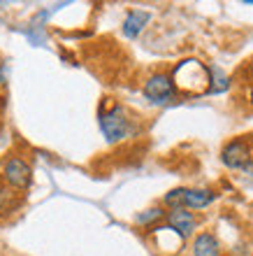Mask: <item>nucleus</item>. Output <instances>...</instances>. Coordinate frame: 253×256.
I'll list each match as a JSON object with an SVG mask.
<instances>
[{"label":"nucleus","instance_id":"obj_12","mask_svg":"<svg viewBox=\"0 0 253 256\" xmlns=\"http://www.w3.org/2000/svg\"><path fill=\"white\" fill-rule=\"evenodd\" d=\"M19 208V198L9 186H2L0 184V214H9Z\"/></svg>","mask_w":253,"mask_h":256},{"label":"nucleus","instance_id":"obj_5","mask_svg":"<svg viewBox=\"0 0 253 256\" xmlns=\"http://www.w3.org/2000/svg\"><path fill=\"white\" fill-rule=\"evenodd\" d=\"M221 161L230 170H242L249 161H253L251 156V142L247 138H235L223 147L221 152Z\"/></svg>","mask_w":253,"mask_h":256},{"label":"nucleus","instance_id":"obj_1","mask_svg":"<svg viewBox=\"0 0 253 256\" xmlns=\"http://www.w3.org/2000/svg\"><path fill=\"white\" fill-rule=\"evenodd\" d=\"M174 86L181 94L188 96H202L209 94V86H212V72L205 63H200L198 58H186L174 66L172 72Z\"/></svg>","mask_w":253,"mask_h":256},{"label":"nucleus","instance_id":"obj_14","mask_svg":"<svg viewBox=\"0 0 253 256\" xmlns=\"http://www.w3.org/2000/svg\"><path fill=\"white\" fill-rule=\"evenodd\" d=\"M249 72H251V82H253V61H251V68H249Z\"/></svg>","mask_w":253,"mask_h":256},{"label":"nucleus","instance_id":"obj_10","mask_svg":"<svg viewBox=\"0 0 253 256\" xmlns=\"http://www.w3.org/2000/svg\"><path fill=\"white\" fill-rule=\"evenodd\" d=\"M160 219H167V212L160 208V205H156V208H149V210H144V212H140V214L135 216V224L151 226V224H158Z\"/></svg>","mask_w":253,"mask_h":256},{"label":"nucleus","instance_id":"obj_6","mask_svg":"<svg viewBox=\"0 0 253 256\" xmlns=\"http://www.w3.org/2000/svg\"><path fill=\"white\" fill-rule=\"evenodd\" d=\"M167 224L186 240V238L193 236V230L198 228L200 222H198V216H195L191 210L179 208V210H170V212H167Z\"/></svg>","mask_w":253,"mask_h":256},{"label":"nucleus","instance_id":"obj_4","mask_svg":"<svg viewBox=\"0 0 253 256\" xmlns=\"http://www.w3.org/2000/svg\"><path fill=\"white\" fill-rule=\"evenodd\" d=\"M2 177L5 182L12 186V189L21 191V189H28L30 186V180H33V170L28 166L26 158L21 156H9L2 166Z\"/></svg>","mask_w":253,"mask_h":256},{"label":"nucleus","instance_id":"obj_7","mask_svg":"<svg viewBox=\"0 0 253 256\" xmlns=\"http://www.w3.org/2000/svg\"><path fill=\"white\" fill-rule=\"evenodd\" d=\"M149 21H151V12H147V10H130L126 14V19H123L121 30H123V35H126L128 40H135L149 26Z\"/></svg>","mask_w":253,"mask_h":256},{"label":"nucleus","instance_id":"obj_11","mask_svg":"<svg viewBox=\"0 0 253 256\" xmlns=\"http://www.w3.org/2000/svg\"><path fill=\"white\" fill-rule=\"evenodd\" d=\"M212 72V86H209V94H223L226 88H230V77H228L219 66H212L209 68Z\"/></svg>","mask_w":253,"mask_h":256},{"label":"nucleus","instance_id":"obj_8","mask_svg":"<svg viewBox=\"0 0 253 256\" xmlns=\"http://www.w3.org/2000/svg\"><path fill=\"white\" fill-rule=\"evenodd\" d=\"M216 198V194L209 189H184L181 196V208L184 210H205Z\"/></svg>","mask_w":253,"mask_h":256},{"label":"nucleus","instance_id":"obj_13","mask_svg":"<svg viewBox=\"0 0 253 256\" xmlns=\"http://www.w3.org/2000/svg\"><path fill=\"white\" fill-rule=\"evenodd\" d=\"M242 170H244L247 175H253V161H249V163H247V166H244V168H242Z\"/></svg>","mask_w":253,"mask_h":256},{"label":"nucleus","instance_id":"obj_2","mask_svg":"<svg viewBox=\"0 0 253 256\" xmlns=\"http://www.w3.org/2000/svg\"><path fill=\"white\" fill-rule=\"evenodd\" d=\"M98 124L105 140L112 144L126 140L133 133V116L128 114V110L121 102H102L98 110Z\"/></svg>","mask_w":253,"mask_h":256},{"label":"nucleus","instance_id":"obj_3","mask_svg":"<svg viewBox=\"0 0 253 256\" xmlns=\"http://www.w3.org/2000/svg\"><path fill=\"white\" fill-rule=\"evenodd\" d=\"M177 96V86L170 72H156L144 82V98L151 105H167L170 100H174Z\"/></svg>","mask_w":253,"mask_h":256},{"label":"nucleus","instance_id":"obj_9","mask_svg":"<svg viewBox=\"0 0 253 256\" xmlns=\"http://www.w3.org/2000/svg\"><path fill=\"white\" fill-rule=\"evenodd\" d=\"M191 252H193V256H221V242L214 233L205 230V233L195 236Z\"/></svg>","mask_w":253,"mask_h":256}]
</instances>
